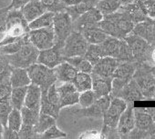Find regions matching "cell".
<instances>
[{
    "label": "cell",
    "mask_w": 155,
    "mask_h": 139,
    "mask_svg": "<svg viewBox=\"0 0 155 139\" xmlns=\"http://www.w3.org/2000/svg\"><path fill=\"white\" fill-rule=\"evenodd\" d=\"M134 25L128 14L120 8L112 14L103 16L99 23V27L108 36L120 39H124L131 33Z\"/></svg>",
    "instance_id": "obj_1"
},
{
    "label": "cell",
    "mask_w": 155,
    "mask_h": 139,
    "mask_svg": "<svg viewBox=\"0 0 155 139\" xmlns=\"http://www.w3.org/2000/svg\"><path fill=\"white\" fill-rule=\"evenodd\" d=\"M28 22L25 19L20 9H9L7 20V30L0 37V46L16 42L23 38L29 31Z\"/></svg>",
    "instance_id": "obj_2"
},
{
    "label": "cell",
    "mask_w": 155,
    "mask_h": 139,
    "mask_svg": "<svg viewBox=\"0 0 155 139\" xmlns=\"http://www.w3.org/2000/svg\"><path fill=\"white\" fill-rule=\"evenodd\" d=\"M132 78L140 87L144 99L153 100L155 92V78L151 70V65L146 62L138 63Z\"/></svg>",
    "instance_id": "obj_3"
},
{
    "label": "cell",
    "mask_w": 155,
    "mask_h": 139,
    "mask_svg": "<svg viewBox=\"0 0 155 139\" xmlns=\"http://www.w3.org/2000/svg\"><path fill=\"white\" fill-rule=\"evenodd\" d=\"M27 70L31 83L38 86L42 93L47 92L48 87L57 82L54 68L48 67L39 63H35L28 66Z\"/></svg>",
    "instance_id": "obj_4"
},
{
    "label": "cell",
    "mask_w": 155,
    "mask_h": 139,
    "mask_svg": "<svg viewBox=\"0 0 155 139\" xmlns=\"http://www.w3.org/2000/svg\"><path fill=\"white\" fill-rule=\"evenodd\" d=\"M101 48L104 56H111L120 62L134 61L131 52L129 48L127 42L124 39L108 36L101 44Z\"/></svg>",
    "instance_id": "obj_5"
},
{
    "label": "cell",
    "mask_w": 155,
    "mask_h": 139,
    "mask_svg": "<svg viewBox=\"0 0 155 139\" xmlns=\"http://www.w3.org/2000/svg\"><path fill=\"white\" fill-rule=\"evenodd\" d=\"M39 50L30 42L25 43L21 48L12 55H6L12 67L28 68L31 65L37 63Z\"/></svg>",
    "instance_id": "obj_6"
},
{
    "label": "cell",
    "mask_w": 155,
    "mask_h": 139,
    "mask_svg": "<svg viewBox=\"0 0 155 139\" xmlns=\"http://www.w3.org/2000/svg\"><path fill=\"white\" fill-rule=\"evenodd\" d=\"M137 64L138 62L133 61H123L119 64L112 75V90L110 93L112 97L132 79Z\"/></svg>",
    "instance_id": "obj_7"
},
{
    "label": "cell",
    "mask_w": 155,
    "mask_h": 139,
    "mask_svg": "<svg viewBox=\"0 0 155 139\" xmlns=\"http://www.w3.org/2000/svg\"><path fill=\"white\" fill-rule=\"evenodd\" d=\"M89 43L80 31L73 30L66 38L62 47V55L66 57L84 55Z\"/></svg>",
    "instance_id": "obj_8"
},
{
    "label": "cell",
    "mask_w": 155,
    "mask_h": 139,
    "mask_svg": "<svg viewBox=\"0 0 155 139\" xmlns=\"http://www.w3.org/2000/svg\"><path fill=\"white\" fill-rule=\"evenodd\" d=\"M53 29L55 33V44L63 46L66 38L74 30L73 21L65 10L55 13L53 18Z\"/></svg>",
    "instance_id": "obj_9"
},
{
    "label": "cell",
    "mask_w": 155,
    "mask_h": 139,
    "mask_svg": "<svg viewBox=\"0 0 155 139\" xmlns=\"http://www.w3.org/2000/svg\"><path fill=\"white\" fill-rule=\"evenodd\" d=\"M28 39L38 50L53 46L55 44L53 26L38 29H30L28 31Z\"/></svg>",
    "instance_id": "obj_10"
},
{
    "label": "cell",
    "mask_w": 155,
    "mask_h": 139,
    "mask_svg": "<svg viewBox=\"0 0 155 139\" xmlns=\"http://www.w3.org/2000/svg\"><path fill=\"white\" fill-rule=\"evenodd\" d=\"M124 40L127 42L135 62L141 63L147 61L148 53L150 47L149 42L133 33H130Z\"/></svg>",
    "instance_id": "obj_11"
},
{
    "label": "cell",
    "mask_w": 155,
    "mask_h": 139,
    "mask_svg": "<svg viewBox=\"0 0 155 139\" xmlns=\"http://www.w3.org/2000/svg\"><path fill=\"white\" fill-rule=\"evenodd\" d=\"M128 103L120 97L114 96L111 98L110 106L103 114V125L117 128L119 119L124 110L127 108Z\"/></svg>",
    "instance_id": "obj_12"
},
{
    "label": "cell",
    "mask_w": 155,
    "mask_h": 139,
    "mask_svg": "<svg viewBox=\"0 0 155 139\" xmlns=\"http://www.w3.org/2000/svg\"><path fill=\"white\" fill-rule=\"evenodd\" d=\"M112 96L110 95L98 98L91 106L75 111V115L79 117L102 118L103 114L110 106Z\"/></svg>",
    "instance_id": "obj_13"
},
{
    "label": "cell",
    "mask_w": 155,
    "mask_h": 139,
    "mask_svg": "<svg viewBox=\"0 0 155 139\" xmlns=\"http://www.w3.org/2000/svg\"><path fill=\"white\" fill-rule=\"evenodd\" d=\"M135 116V128L142 132L146 137H155V123L150 114L142 107H133Z\"/></svg>",
    "instance_id": "obj_14"
},
{
    "label": "cell",
    "mask_w": 155,
    "mask_h": 139,
    "mask_svg": "<svg viewBox=\"0 0 155 139\" xmlns=\"http://www.w3.org/2000/svg\"><path fill=\"white\" fill-rule=\"evenodd\" d=\"M62 47L63 46L58 44H54V46L49 48L39 50L37 63L42 64L50 68H54L62 61H64Z\"/></svg>",
    "instance_id": "obj_15"
},
{
    "label": "cell",
    "mask_w": 155,
    "mask_h": 139,
    "mask_svg": "<svg viewBox=\"0 0 155 139\" xmlns=\"http://www.w3.org/2000/svg\"><path fill=\"white\" fill-rule=\"evenodd\" d=\"M59 96L60 108L74 106L79 103L80 92H78L72 82H65L60 87H57Z\"/></svg>",
    "instance_id": "obj_16"
},
{
    "label": "cell",
    "mask_w": 155,
    "mask_h": 139,
    "mask_svg": "<svg viewBox=\"0 0 155 139\" xmlns=\"http://www.w3.org/2000/svg\"><path fill=\"white\" fill-rule=\"evenodd\" d=\"M103 18V15L100 12V10L93 7L88 11H86L84 14L80 16L74 22H73V27L76 31H81L83 28L98 26L100 21Z\"/></svg>",
    "instance_id": "obj_17"
},
{
    "label": "cell",
    "mask_w": 155,
    "mask_h": 139,
    "mask_svg": "<svg viewBox=\"0 0 155 139\" xmlns=\"http://www.w3.org/2000/svg\"><path fill=\"white\" fill-rule=\"evenodd\" d=\"M133 107L134 106L132 103H128L127 108L124 110L119 119L117 131L120 138H126L127 134L135 127V116Z\"/></svg>",
    "instance_id": "obj_18"
},
{
    "label": "cell",
    "mask_w": 155,
    "mask_h": 139,
    "mask_svg": "<svg viewBox=\"0 0 155 139\" xmlns=\"http://www.w3.org/2000/svg\"><path fill=\"white\" fill-rule=\"evenodd\" d=\"M120 63V61L114 57L103 56L93 65L91 74L103 77H112L115 69Z\"/></svg>",
    "instance_id": "obj_19"
},
{
    "label": "cell",
    "mask_w": 155,
    "mask_h": 139,
    "mask_svg": "<svg viewBox=\"0 0 155 139\" xmlns=\"http://www.w3.org/2000/svg\"><path fill=\"white\" fill-rule=\"evenodd\" d=\"M115 96L120 97L125 100L127 103H133L135 101H142L145 100L142 95V92L136 83V81L132 78L129 83H127ZM114 97V96H113Z\"/></svg>",
    "instance_id": "obj_20"
},
{
    "label": "cell",
    "mask_w": 155,
    "mask_h": 139,
    "mask_svg": "<svg viewBox=\"0 0 155 139\" xmlns=\"http://www.w3.org/2000/svg\"><path fill=\"white\" fill-rule=\"evenodd\" d=\"M92 77L91 89L95 93L97 98L110 95L112 90V77H103L94 74H91Z\"/></svg>",
    "instance_id": "obj_21"
},
{
    "label": "cell",
    "mask_w": 155,
    "mask_h": 139,
    "mask_svg": "<svg viewBox=\"0 0 155 139\" xmlns=\"http://www.w3.org/2000/svg\"><path fill=\"white\" fill-rule=\"evenodd\" d=\"M55 75L57 77V81L65 83V82H72L77 73L79 72L77 69L70 65L66 60L62 61L59 65L54 67Z\"/></svg>",
    "instance_id": "obj_22"
},
{
    "label": "cell",
    "mask_w": 155,
    "mask_h": 139,
    "mask_svg": "<svg viewBox=\"0 0 155 139\" xmlns=\"http://www.w3.org/2000/svg\"><path fill=\"white\" fill-rule=\"evenodd\" d=\"M41 89L38 86L30 83L28 86L26 97H25V103L24 106L40 112V102H41Z\"/></svg>",
    "instance_id": "obj_23"
},
{
    "label": "cell",
    "mask_w": 155,
    "mask_h": 139,
    "mask_svg": "<svg viewBox=\"0 0 155 139\" xmlns=\"http://www.w3.org/2000/svg\"><path fill=\"white\" fill-rule=\"evenodd\" d=\"M25 19L29 23L44 14L47 10L41 4L40 0H30L22 8H20Z\"/></svg>",
    "instance_id": "obj_24"
},
{
    "label": "cell",
    "mask_w": 155,
    "mask_h": 139,
    "mask_svg": "<svg viewBox=\"0 0 155 139\" xmlns=\"http://www.w3.org/2000/svg\"><path fill=\"white\" fill-rule=\"evenodd\" d=\"M131 33L145 39L150 44L155 41L154 34H153V23H152V19L150 17L142 22L135 24Z\"/></svg>",
    "instance_id": "obj_25"
},
{
    "label": "cell",
    "mask_w": 155,
    "mask_h": 139,
    "mask_svg": "<svg viewBox=\"0 0 155 139\" xmlns=\"http://www.w3.org/2000/svg\"><path fill=\"white\" fill-rule=\"evenodd\" d=\"M80 32L89 44H101L109 36L99 25L83 28Z\"/></svg>",
    "instance_id": "obj_26"
},
{
    "label": "cell",
    "mask_w": 155,
    "mask_h": 139,
    "mask_svg": "<svg viewBox=\"0 0 155 139\" xmlns=\"http://www.w3.org/2000/svg\"><path fill=\"white\" fill-rule=\"evenodd\" d=\"M9 82L12 87H28L31 83V81H30L27 68L12 67Z\"/></svg>",
    "instance_id": "obj_27"
},
{
    "label": "cell",
    "mask_w": 155,
    "mask_h": 139,
    "mask_svg": "<svg viewBox=\"0 0 155 139\" xmlns=\"http://www.w3.org/2000/svg\"><path fill=\"white\" fill-rule=\"evenodd\" d=\"M97 0H86V1H82L81 3H78L72 6H68L65 8V11L69 15L70 18L74 22L80 16L84 14L86 11L91 9L93 7H96Z\"/></svg>",
    "instance_id": "obj_28"
},
{
    "label": "cell",
    "mask_w": 155,
    "mask_h": 139,
    "mask_svg": "<svg viewBox=\"0 0 155 139\" xmlns=\"http://www.w3.org/2000/svg\"><path fill=\"white\" fill-rule=\"evenodd\" d=\"M120 9H122L128 14V16L130 17V18L134 24L142 22L147 18H149L136 2H131L126 5H122L120 7Z\"/></svg>",
    "instance_id": "obj_29"
},
{
    "label": "cell",
    "mask_w": 155,
    "mask_h": 139,
    "mask_svg": "<svg viewBox=\"0 0 155 139\" xmlns=\"http://www.w3.org/2000/svg\"><path fill=\"white\" fill-rule=\"evenodd\" d=\"M72 84L76 87L78 92H84L91 89L92 87V77L89 73L78 72L74 79L72 80Z\"/></svg>",
    "instance_id": "obj_30"
},
{
    "label": "cell",
    "mask_w": 155,
    "mask_h": 139,
    "mask_svg": "<svg viewBox=\"0 0 155 139\" xmlns=\"http://www.w3.org/2000/svg\"><path fill=\"white\" fill-rule=\"evenodd\" d=\"M64 60L68 62L70 65H72L79 72H84L91 74L93 65L83 56H73V57H66Z\"/></svg>",
    "instance_id": "obj_31"
},
{
    "label": "cell",
    "mask_w": 155,
    "mask_h": 139,
    "mask_svg": "<svg viewBox=\"0 0 155 139\" xmlns=\"http://www.w3.org/2000/svg\"><path fill=\"white\" fill-rule=\"evenodd\" d=\"M55 13L50 11H46L44 14L28 23L29 29H38L53 26V18Z\"/></svg>",
    "instance_id": "obj_32"
},
{
    "label": "cell",
    "mask_w": 155,
    "mask_h": 139,
    "mask_svg": "<svg viewBox=\"0 0 155 139\" xmlns=\"http://www.w3.org/2000/svg\"><path fill=\"white\" fill-rule=\"evenodd\" d=\"M27 88H28V87H13L12 88L9 101H10L13 108H17V109L20 110L24 106Z\"/></svg>",
    "instance_id": "obj_33"
},
{
    "label": "cell",
    "mask_w": 155,
    "mask_h": 139,
    "mask_svg": "<svg viewBox=\"0 0 155 139\" xmlns=\"http://www.w3.org/2000/svg\"><path fill=\"white\" fill-rule=\"evenodd\" d=\"M120 7L121 3L120 0H101L96 4V8L103 16L110 15L118 11Z\"/></svg>",
    "instance_id": "obj_34"
},
{
    "label": "cell",
    "mask_w": 155,
    "mask_h": 139,
    "mask_svg": "<svg viewBox=\"0 0 155 139\" xmlns=\"http://www.w3.org/2000/svg\"><path fill=\"white\" fill-rule=\"evenodd\" d=\"M92 65H94L101 58L104 56L101 44H89L87 50L83 55Z\"/></svg>",
    "instance_id": "obj_35"
},
{
    "label": "cell",
    "mask_w": 155,
    "mask_h": 139,
    "mask_svg": "<svg viewBox=\"0 0 155 139\" xmlns=\"http://www.w3.org/2000/svg\"><path fill=\"white\" fill-rule=\"evenodd\" d=\"M56 124V118L49 115H46V114H39L37 124L34 126V131L36 133V134H41L42 133H44L47 129H48L50 126H52L53 125Z\"/></svg>",
    "instance_id": "obj_36"
},
{
    "label": "cell",
    "mask_w": 155,
    "mask_h": 139,
    "mask_svg": "<svg viewBox=\"0 0 155 139\" xmlns=\"http://www.w3.org/2000/svg\"><path fill=\"white\" fill-rule=\"evenodd\" d=\"M20 113L22 117V125H27L31 126H35L40 114L39 111L30 109L25 106L20 109Z\"/></svg>",
    "instance_id": "obj_37"
},
{
    "label": "cell",
    "mask_w": 155,
    "mask_h": 139,
    "mask_svg": "<svg viewBox=\"0 0 155 139\" xmlns=\"http://www.w3.org/2000/svg\"><path fill=\"white\" fill-rule=\"evenodd\" d=\"M28 41H29V39H28V34L26 35L23 38H21V39H19V40H18L16 42H13V43H9V44L1 46H0V55H8L15 54Z\"/></svg>",
    "instance_id": "obj_38"
},
{
    "label": "cell",
    "mask_w": 155,
    "mask_h": 139,
    "mask_svg": "<svg viewBox=\"0 0 155 139\" xmlns=\"http://www.w3.org/2000/svg\"><path fill=\"white\" fill-rule=\"evenodd\" d=\"M21 125H22V117H21L20 110L17 108H13L8 115L7 126L13 131L18 132Z\"/></svg>",
    "instance_id": "obj_39"
},
{
    "label": "cell",
    "mask_w": 155,
    "mask_h": 139,
    "mask_svg": "<svg viewBox=\"0 0 155 139\" xmlns=\"http://www.w3.org/2000/svg\"><path fill=\"white\" fill-rule=\"evenodd\" d=\"M12 66L6 55H0V81H9Z\"/></svg>",
    "instance_id": "obj_40"
},
{
    "label": "cell",
    "mask_w": 155,
    "mask_h": 139,
    "mask_svg": "<svg viewBox=\"0 0 155 139\" xmlns=\"http://www.w3.org/2000/svg\"><path fill=\"white\" fill-rule=\"evenodd\" d=\"M133 2H136L140 6L148 17L151 19L155 18V0H134Z\"/></svg>",
    "instance_id": "obj_41"
},
{
    "label": "cell",
    "mask_w": 155,
    "mask_h": 139,
    "mask_svg": "<svg viewBox=\"0 0 155 139\" xmlns=\"http://www.w3.org/2000/svg\"><path fill=\"white\" fill-rule=\"evenodd\" d=\"M97 96L95 95V93L93 92L92 89L84 91L80 93V96H79V104L81 108H85L88 107L90 106H91L96 100H97Z\"/></svg>",
    "instance_id": "obj_42"
},
{
    "label": "cell",
    "mask_w": 155,
    "mask_h": 139,
    "mask_svg": "<svg viewBox=\"0 0 155 139\" xmlns=\"http://www.w3.org/2000/svg\"><path fill=\"white\" fill-rule=\"evenodd\" d=\"M41 138L44 139H58V138H64L67 137V134L60 130L56 124L50 126L48 129H47L44 133L40 134Z\"/></svg>",
    "instance_id": "obj_43"
},
{
    "label": "cell",
    "mask_w": 155,
    "mask_h": 139,
    "mask_svg": "<svg viewBox=\"0 0 155 139\" xmlns=\"http://www.w3.org/2000/svg\"><path fill=\"white\" fill-rule=\"evenodd\" d=\"M40 2L47 11L53 13L63 11L66 8L62 3V0H40Z\"/></svg>",
    "instance_id": "obj_44"
},
{
    "label": "cell",
    "mask_w": 155,
    "mask_h": 139,
    "mask_svg": "<svg viewBox=\"0 0 155 139\" xmlns=\"http://www.w3.org/2000/svg\"><path fill=\"white\" fill-rule=\"evenodd\" d=\"M13 109L10 101H0V122L4 127L7 126L8 115Z\"/></svg>",
    "instance_id": "obj_45"
},
{
    "label": "cell",
    "mask_w": 155,
    "mask_h": 139,
    "mask_svg": "<svg viewBox=\"0 0 155 139\" xmlns=\"http://www.w3.org/2000/svg\"><path fill=\"white\" fill-rule=\"evenodd\" d=\"M9 81H0V101H9L12 92Z\"/></svg>",
    "instance_id": "obj_46"
},
{
    "label": "cell",
    "mask_w": 155,
    "mask_h": 139,
    "mask_svg": "<svg viewBox=\"0 0 155 139\" xmlns=\"http://www.w3.org/2000/svg\"><path fill=\"white\" fill-rule=\"evenodd\" d=\"M18 134V138H21V139H28V138L36 137L34 126H31V125H22Z\"/></svg>",
    "instance_id": "obj_47"
},
{
    "label": "cell",
    "mask_w": 155,
    "mask_h": 139,
    "mask_svg": "<svg viewBox=\"0 0 155 139\" xmlns=\"http://www.w3.org/2000/svg\"><path fill=\"white\" fill-rule=\"evenodd\" d=\"M8 11V7L0 9V35H4L7 30V20Z\"/></svg>",
    "instance_id": "obj_48"
},
{
    "label": "cell",
    "mask_w": 155,
    "mask_h": 139,
    "mask_svg": "<svg viewBox=\"0 0 155 139\" xmlns=\"http://www.w3.org/2000/svg\"><path fill=\"white\" fill-rule=\"evenodd\" d=\"M147 64H149L151 66H155V41L150 44V47L148 53V57H147Z\"/></svg>",
    "instance_id": "obj_49"
},
{
    "label": "cell",
    "mask_w": 155,
    "mask_h": 139,
    "mask_svg": "<svg viewBox=\"0 0 155 139\" xmlns=\"http://www.w3.org/2000/svg\"><path fill=\"white\" fill-rule=\"evenodd\" d=\"M2 138H4V139H19L18 132L9 129L8 126L4 127V129H3Z\"/></svg>",
    "instance_id": "obj_50"
},
{
    "label": "cell",
    "mask_w": 155,
    "mask_h": 139,
    "mask_svg": "<svg viewBox=\"0 0 155 139\" xmlns=\"http://www.w3.org/2000/svg\"><path fill=\"white\" fill-rule=\"evenodd\" d=\"M30 0H11V4L8 6L9 9H20L26 4H28Z\"/></svg>",
    "instance_id": "obj_51"
},
{
    "label": "cell",
    "mask_w": 155,
    "mask_h": 139,
    "mask_svg": "<svg viewBox=\"0 0 155 139\" xmlns=\"http://www.w3.org/2000/svg\"><path fill=\"white\" fill-rule=\"evenodd\" d=\"M82 1H86V0H62V3L65 7H68V6H72L78 3H81Z\"/></svg>",
    "instance_id": "obj_52"
},
{
    "label": "cell",
    "mask_w": 155,
    "mask_h": 139,
    "mask_svg": "<svg viewBox=\"0 0 155 139\" xmlns=\"http://www.w3.org/2000/svg\"><path fill=\"white\" fill-rule=\"evenodd\" d=\"M120 3H121V6L122 5H126V4H129V3H131L133 2L134 0H120Z\"/></svg>",
    "instance_id": "obj_53"
},
{
    "label": "cell",
    "mask_w": 155,
    "mask_h": 139,
    "mask_svg": "<svg viewBox=\"0 0 155 139\" xmlns=\"http://www.w3.org/2000/svg\"><path fill=\"white\" fill-rule=\"evenodd\" d=\"M152 23H153V34H154V38H155V18L152 19Z\"/></svg>",
    "instance_id": "obj_54"
},
{
    "label": "cell",
    "mask_w": 155,
    "mask_h": 139,
    "mask_svg": "<svg viewBox=\"0 0 155 139\" xmlns=\"http://www.w3.org/2000/svg\"><path fill=\"white\" fill-rule=\"evenodd\" d=\"M3 129H4V126L2 125L1 122H0V130H3Z\"/></svg>",
    "instance_id": "obj_55"
},
{
    "label": "cell",
    "mask_w": 155,
    "mask_h": 139,
    "mask_svg": "<svg viewBox=\"0 0 155 139\" xmlns=\"http://www.w3.org/2000/svg\"><path fill=\"white\" fill-rule=\"evenodd\" d=\"M154 123H155V120H154Z\"/></svg>",
    "instance_id": "obj_56"
}]
</instances>
